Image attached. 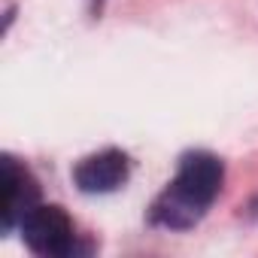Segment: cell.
<instances>
[{
    "label": "cell",
    "instance_id": "1",
    "mask_svg": "<svg viewBox=\"0 0 258 258\" xmlns=\"http://www.w3.org/2000/svg\"><path fill=\"white\" fill-rule=\"evenodd\" d=\"M225 182V164L213 152H185L179 158L176 176L155 198L149 210V222L164 231H188L195 228L207 210L216 204Z\"/></svg>",
    "mask_w": 258,
    "mask_h": 258
},
{
    "label": "cell",
    "instance_id": "3",
    "mask_svg": "<svg viewBox=\"0 0 258 258\" xmlns=\"http://www.w3.org/2000/svg\"><path fill=\"white\" fill-rule=\"evenodd\" d=\"M0 225L4 231H16L25 216L40 204V185L34 173L13 155H4V176H0Z\"/></svg>",
    "mask_w": 258,
    "mask_h": 258
},
{
    "label": "cell",
    "instance_id": "2",
    "mask_svg": "<svg viewBox=\"0 0 258 258\" xmlns=\"http://www.w3.org/2000/svg\"><path fill=\"white\" fill-rule=\"evenodd\" d=\"M19 231H22L28 249L43 255V258H67V255L88 252V246H79V234H76L73 219L58 204H37L25 216Z\"/></svg>",
    "mask_w": 258,
    "mask_h": 258
},
{
    "label": "cell",
    "instance_id": "4",
    "mask_svg": "<svg viewBox=\"0 0 258 258\" xmlns=\"http://www.w3.org/2000/svg\"><path fill=\"white\" fill-rule=\"evenodd\" d=\"M131 179V161L118 149H103L73 167V182L85 195H109Z\"/></svg>",
    "mask_w": 258,
    "mask_h": 258
}]
</instances>
